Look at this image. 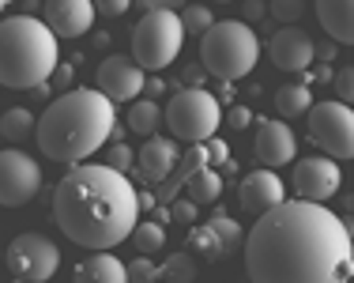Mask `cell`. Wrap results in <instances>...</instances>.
Returning <instances> with one entry per match:
<instances>
[{"mask_svg":"<svg viewBox=\"0 0 354 283\" xmlns=\"http://www.w3.org/2000/svg\"><path fill=\"white\" fill-rule=\"evenodd\" d=\"M335 80V87H339V102H351V95H354V69H351V64H343V69H339V76H332Z\"/></svg>","mask_w":354,"mask_h":283,"instance_id":"33","label":"cell"},{"mask_svg":"<svg viewBox=\"0 0 354 283\" xmlns=\"http://www.w3.org/2000/svg\"><path fill=\"white\" fill-rule=\"evenodd\" d=\"M252 152H257L260 163H264V170H275V166L294 163V155H298V136L290 132V125H286V121L268 118V121L257 125Z\"/></svg>","mask_w":354,"mask_h":283,"instance_id":"13","label":"cell"},{"mask_svg":"<svg viewBox=\"0 0 354 283\" xmlns=\"http://www.w3.org/2000/svg\"><path fill=\"white\" fill-rule=\"evenodd\" d=\"M4 8H8V0H0V12H4Z\"/></svg>","mask_w":354,"mask_h":283,"instance_id":"41","label":"cell"},{"mask_svg":"<svg viewBox=\"0 0 354 283\" xmlns=\"http://www.w3.org/2000/svg\"><path fill=\"white\" fill-rule=\"evenodd\" d=\"M177 166V144L170 136H151L136 155V170L147 181H166Z\"/></svg>","mask_w":354,"mask_h":283,"instance_id":"17","label":"cell"},{"mask_svg":"<svg viewBox=\"0 0 354 283\" xmlns=\"http://www.w3.org/2000/svg\"><path fill=\"white\" fill-rule=\"evenodd\" d=\"M339 185H343V170L328 155H306L294 166V193H298V201L324 204L328 197L339 193Z\"/></svg>","mask_w":354,"mask_h":283,"instance_id":"11","label":"cell"},{"mask_svg":"<svg viewBox=\"0 0 354 283\" xmlns=\"http://www.w3.org/2000/svg\"><path fill=\"white\" fill-rule=\"evenodd\" d=\"M132 163H136V152H132L129 144H113V147H109V163H106V166H113V170L124 174Z\"/></svg>","mask_w":354,"mask_h":283,"instance_id":"31","label":"cell"},{"mask_svg":"<svg viewBox=\"0 0 354 283\" xmlns=\"http://www.w3.org/2000/svg\"><path fill=\"white\" fill-rule=\"evenodd\" d=\"M143 80H147V72L140 69L136 61H129V57H106L102 64H98V95H106L109 102H136L140 91H143Z\"/></svg>","mask_w":354,"mask_h":283,"instance_id":"12","label":"cell"},{"mask_svg":"<svg viewBox=\"0 0 354 283\" xmlns=\"http://www.w3.org/2000/svg\"><path fill=\"white\" fill-rule=\"evenodd\" d=\"M215 4H230V0H215Z\"/></svg>","mask_w":354,"mask_h":283,"instance_id":"42","label":"cell"},{"mask_svg":"<svg viewBox=\"0 0 354 283\" xmlns=\"http://www.w3.org/2000/svg\"><path fill=\"white\" fill-rule=\"evenodd\" d=\"M181 42H185V30L174 12H147L132 30V61L143 72H162L166 64L177 61Z\"/></svg>","mask_w":354,"mask_h":283,"instance_id":"7","label":"cell"},{"mask_svg":"<svg viewBox=\"0 0 354 283\" xmlns=\"http://www.w3.org/2000/svg\"><path fill=\"white\" fill-rule=\"evenodd\" d=\"M185 83H189V87H200V83H204V69H189L185 72Z\"/></svg>","mask_w":354,"mask_h":283,"instance_id":"40","label":"cell"},{"mask_svg":"<svg viewBox=\"0 0 354 283\" xmlns=\"http://www.w3.org/2000/svg\"><path fill=\"white\" fill-rule=\"evenodd\" d=\"M132 242H136V249L143 257H151L166 246V230L158 227V219L155 223H136V227H132Z\"/></svg>","mask_w":354,"mask_h":283,"instance_id":"24","label":"cell"},{"mask_svg":"<svg viewBox=\"0 0 354 283\" xmlns=\"http://www.w3.org/2000/svg\"><path fill=\"white\" fill-rule=\"evenodd\" d=\"M238 197H241V208H245L249 215H264V212H272L275 204L286 201V185L275 170H264V166H260L249 178H241Z\"/></svg>","mask_w":354,"mask_h":283,"instance_id":"16","label":"cell"},{"mask_svg":"<svg viewBox=\"0 0 354 283\" xmlns=\"http://www.w3.org/2000/svg\"><path fill=\"white\" fill-rule=\"evenodd\" d=\"M268 53L279 72H306L313 64V38L301 27H279L268 42Z\"/></svg>","mask_w":354,"mask_h":283,"instance_id":"15","label":"cell"},{"mask_svg":"<svg viewBox=\"0 0 354 283\" xmlns=\"http://www.w3.org/2000/svg\"><path fill=\"white\" fill-rule=\"evenodd\" d=\"M124 276H129V283H158L162 280V268H158L151 257H132V261L124 264Z\"/></svg>","mask_w":354,"mask_h":283,"instance_id":"28","label":"cell"},{"mask_svg":"<svg viewBox=\"0 0 354 283\" xmlns=\"http://www.w3.org/2000/svg\"><path fill=\"white\" fill-rule=\"evenodd\" d=\"M35 113L27 110V106H12L8 113H0V136L4 140H27L35 136Z\"/></svg>","mask_w":354,"mask_h":283,"instance_id":"22","label":"cell"},{"mask_svg":"<svg viewBox=\"0 0 354 283\" xmlns=\"http://www.w3.org/2000/svg\"><path fill=\"white\" fill-rule=\"evenodd\" d=\"M158 121H162V110H158L155 98H136V102H129V113H124L129 132H136V136H151V132L158 129Z\"/></svg>","mask_w":354,"mask_h":283,"instance_id":"21","label":"cell"},{"mask_svg":"<svg viewBox=\"0 0 354 283\" xmlns=\"http://www.w3.org/2000/svg\"><path fill=\"white\" fill-rule=\"evenodd\" d=\"M317 19L335 46L354 42V0H317Z\"/></svg>","mask_w":354,"mask_h":283,"instance_id":"18","label":"cell"},{"mask_svg":"<svg viewBox=\"0 0 354 283\" xmlns=\"http://www.w3.org/2000/svg\"><path fill=\"white\" fill-rule=\"evenodd\" d=\"M117 129V110L106 95H98L95 87H75L57 95L53 102L41 110L35 121L38 147L46 159L75 166L87 163L91 155H98V147L113 136Z\"/></svg>","mask_w":354,"mask_h":283,"instance_id":"3","label":"cell"},{"mask_svg":"<svg viewBox=\"0 0 354 283\" xmlns=\"http://www.w3.org/2000/svg\"><path fill=\"white\" fill-rule=\"evenodd\" d=\"M185 193L192 197V204H215L218 201V193H223V178L212 170V166H200L196 174H189L185 178Z\"/></svg>","mask_w":354,"mask_h":283,"instance_id":"20","label":"cell"},{"mask_svg":"<svg viewBox=\"0 0 354 283\" xmlns=\"http://www.w3.org/2000/svg\"><path fill=\"white\" fill-rule=\"evenodd\" d=\"M226 121H230L234 129H249V125H252V110H249V106H234V110L226 113Z\"/></svg>","mask_w":354,"mask_h":283,"instance_id":"36","label":"cell"},{"mask_svg":"<svg viewBox=\"0 0 354 283\" xmlns=\"http://www.w3.org/2000/svg\"><path fill=\"white\" fill-rule=\"evenodd\" d=\"M166 125L177 140L185 144H207V140L218 132V121H223V106L212 91L204 87H181L166 106Z\"/></svg>","mask_w":354,"mask_h":283,"instance_id":"6","label":"cell"},{"mask_svg":"<svg viewBox=\"0 0 354 283\" xmlns=\"http://www.w3.org/2000/svg\"><path fill=\"white\" fill-rule=\"evenodd\" d=\"M98 15H124L132 8V0H91Z\"/></svg>","mask_w":354,"mask_h":283,"instance_id":"34","label":"cell"},{"mask_svg":"<svg viewBox=\"0 0 354 283\" xmlns=\"http://www.w3.org/2000/svg\"><path fill=\"white\" fill-rule=\"evenodd\" d=\"M53 219L68 242L109 253L140 223V193L106 163H75L53 189Z\"/></svg>","mask_w":354,"mask_h":283,"instance_id":"2","label":"cell"},{"mask_svg":"<svg viewBox=\"0 0 354 283\" xmlns=\"http://www.w3.org/2000/svg\"><path fill=\"white\" fill-rule=\"evenodd\" d=\"M38 189H41L38 159L27 152H19V147H4V152H0V204L23 208L38 197Z\"/></svg>","mask_w":354,"mask_h":283,"instance_id":"10","label":"cell"},{"mask_svg":"<svg viewBox=\"0 0 354 283\" xmlns=\"http://www.w3.org/2000/svg\"><path fill=\"white\" fill-rule=\"evenodd\" d=\"M143 91H151V95H162V91H166V83L158 80V76H147V80H143Z\"/></svg>","mask_w":354,"mask_h":283,"instance_id":"39","label":"cell"},{"mask_svg":"<svg viewBox=\"0 0 354 283\" xmlns=\"http://www.w3.org/2000/svg\"><path fill=\"white\" fill-rule=\"evenodd\" d=\"M0 257H4V268L15 283H46L61 268V249L49 242L46 235H35V230L12 238Z\"/></svg>","mask_w":354,"mask_h":283,"instance_id":"9","label":"cell"},{"mask_svg":"<svg viewBox=\"0 0 354 283\" xmlns=\"http://www.w3.org/2000/svg\"><path fill=\"white\" fill-rule=\"evenodd\" d=\"M207 227L215 230V238H218V246H223V253H230L234 246H241V227L230 219V215H215Z\"/></svg>","mask_w":354,"mask_h":283,"instance_id":"29","label":"cell"},{"mask_svg":"<svg viewBox=\"0 0 354 283\" xmlns=\"http://www.w3.org/2000/svg\"><path fill=\"white\" fill-rule=\"evenodd\" d=\"M75 283H129L124 264L109 253H95L75 268Z\"/></svg>","mask_w":354,"mask_h":283,"instance_id":"19","label":"cell"},{"mask_svg":"<svg viewBox=\"0 0 354 283\" xmlns=\"http://www.w3.org/2000/svg\"><path fill=\"white\" fill-rule=\"evenodd\" d=\"M61 64L57 38L35 15H8L0 19V83L12 91L46 87Z\"/></svg>","mask_w":354,"mask_h":283,"instance_id":"4","label":"cell"},{"mask_svg":"<svg viewBox=\"0 0 354 283\" xmlns=\"http://www.w3.org/2000/svg\"><path fill=\"white\" fill-rule=\"evenodd\" d=\"M189 253H192V257H212V261H218V257H223V246H218L215 230H212V227H192V235H189Z\"/></svg>","mask_w":354,"mask_h":283,"instance_id":"25","label":"cell"},{"mask_svg":"<svg viewBox=\"0 0 354 283\" xmlns=\"http://www.w3.org/2000/svg\"><path fill=\"white\" fill-rule=\"evenodd\" d=\"M249 283H351V227L324 204L283 201L245 238Z\"/></svg>","mask_w":354,"mask_h":283,"instance_id":"1","label":"cell"},{"mask_svg":"<svg viewBox=\"0 0 354 283\" xmlns=\"http://www.w3.org/2000/svg\"><path fill=\"white\" fill-rule=\"evenodd\" d=\"M170 219H177V223H196V204L189 201V197H181V201H177L174 208H170Z\"/></svg>","mask_w":354,"mask_h":283,"instance_id":"32","label":"cell"},{"mask_svg":"<svg viewBox=\"0 0 354 283\" xmlns=\"http://www.w3.org/2000/svg\"><path fill=\"white\" fill-rule=\"evenodd\" d=\"M260 61V38L252 35L249 23L241 19H223L200 35V64L223 83L245 80Z\"/></svg>","mask_w":354,"mask_h":283,"instance_id":"5","label":"cell"},{"mask_svg":"<svg viewBox=\"0 0 354 283\" xmlns=\"http://www.w3.org/2000/svg\"><path fill=\"white\" fill-rule=\"evenodd\" d=\"M143 15L147 12H174V0H140Z\"/></svg>","mask_w":354,"mask_h":283,"instance_id":"38","label":"cell"},{"mask_svg":"<svg viewBox=\"0 0 354 283\" xmlns=\"http://www.w3.org/2000/svg\"><path fill=\"white\" fill-rule=\"evenodd\" d=\"M177 19H181V30H189V35H204V30L215 23V15H212L207 4H189Z\"/></svg>","mask_w":354,"mask_h":283,"instance_id":"27","label":"cell"},{"mask_svg":"<svg viewBox=\"0 0 354 283\" xmlns=\"http://www.w3.org/2000/svg\"><path fill=\"white\" fill-rule=\"evenodd\" d=\"M162 280L166 283H192L196 280V261H192V253L170 257V261L162 264Z\"/></svg>","mask_w":354,"mask_h":283,"instance_id":"26","label":"cell"},{"mask_svg":"<svg viewBox=\"0 0 354 283\" xmlns=\"http://www.w3.org/2000/svg\"><path fill=\"white\" fill-rule=\"evenodd\" d=\"M268 12H272L275 19H283V23H294L301 12H306V0H272Z\"/></svg>","mask_w":354,"mask_h":283,"instance_id":"30","label":"cell"},{"mask_svg":"<svg viewBox=\"0 0 354 283\" xmlns=\"http://www.w3.org/2000/svg\"><path fill=\"white\" fill-rule=\"evenodd\" d=\"M207 163H230V147L223 144V140H207Z\"/></svg>","mask_w":354,"mask_h":283,"instance_id":"35","label":"cell"},{"mask_svg":"<svg viewBox=\"0 0 354 283\" xmlns=\"http://www.w3.org/2000/svg\"><path fill=\"white\" fill-rule=\"evenodd\" d=\"M46 23L53 38H80L95 27V4L91 0H46Z\"/></svg>","mask_w":354,"mask_h":283,"instance_id":"14","label":"cell"},{"mask_svg":"<svg viewBox=\"0 0 354 283\" xmlns=\"http://www.w3.org/2000/svg\"><path fill=\"white\" fill-rule=\"evenodd\" d=\"M260 19H268V4L264 0H245V19L241 23H260Z\"/></svg>","mask_w":354,"mask_h":283,"instance_id":"37","label":"cell"},{"mask_svg":"<svg viewBox=\"0 0 354 283\" xmlns=\"http://www.w3.org/2000/svg\"><path fill=\"white\" fill-rule=\"evenodd\" d=\"M309 118V140L328 155V159H351L354 155V113L347 102L328 98V102H313L306 110Z\"/></svg>","mask_w":354,"mask_h":283,"instance_id":"8","label":"cell"},{"mask_svg":"<svg viewBox=\"0 0 354 283\" xmlns=\"http://www.w3.org/2000/svg\"><path fill=\"white\" fill-rule=\"evenodd\" d=\"M275 106H279L283 118H298V113H306L313 106V95H309L306 83H286V87H279V95H275Z\"/></svg>","mask_w":354,"mask_h":283,"instance_id":"23","label":"cell"}]
</instances>
